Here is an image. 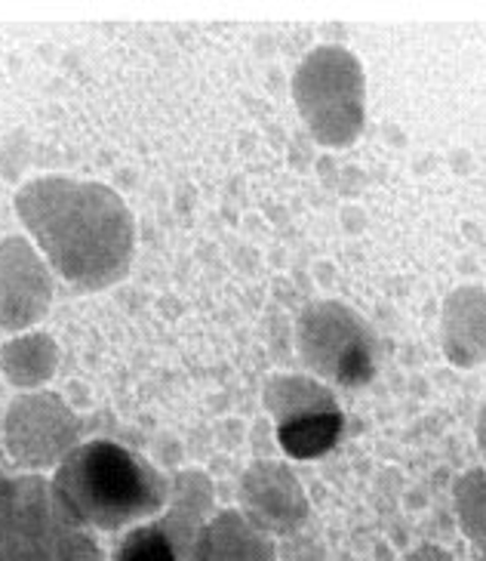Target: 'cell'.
Returning <instances> with one entry per match:
<instances>
[{"instance_id":"7","label":"cell","mask_w":486,"mask_h":561,"mask_svg":"<svg viewBox=\"0 0 486 561\" xmlns=\"http://www.w3.org/2000/svg\"><path fill=\"white\" fill-rule=\"evenodd\" d=\"M455 506H459V518H462L465 534L477 543H486V479L471 476L468 481H462Z\"/></svg>"},{"instance_id":"4","label":"cell","mask_w":486,"mask_h":561,"mask_svg":"<svg viewBox=\"0 0 486 561\" xmlns=\"http://www.w3.org/2000/svg\"><path fill=\"white\" fill-rule=\"evenodd\" d=\"M192 561H277V549L265 530L228 510L200 528Z\"/></svg>"},{"instance_id":"6","label":"cell","mask_w":486,"mask_h":561,"mask_svg":"<svg viewBox=\"0 0 486 561\" xmlns=\"http://www.w3.org/2000/svg\"><path fill=\"white\" fill-rule=\"evenodd\" d=\"M114 561H188L178 549L173 534L161 522L139 525L124 534V540L114 549Z\"/></svg>"},{"instance_id":"3","label":"cell","mask_w":486,"mask_h":561,"mask_svg":"<svg viewBox=\"0 0 486 561\" xmlns=\"http://www.w3.org/2000/svg\"><path fill=\"white\" fill-rule=\"evenodd\" d=\"M243 510L246 522H253L265 534H292L302 528L309 503L284 466H253V472L243 481Z\"/></svg>"},{"instance_id":"9","label":"cell","mask_w":486,"mask_h":561,"mask_svg":"<svg viewBox=\"0 0 486 561\" xmlns=\"http://www.w3.org/2000/svg\"><path fill=\"white\" fill-rule=\"evenodd\" d=\"M277 561H324V549L314 540L296 537L290 543H284V552L277 556Z\"/></svg>"},{"instance_id":"11","label":"cell","mask_w":486,"mask_h":561,"mask_svg":"<svg viewBox=\"0 0 486 561\" xmlns=\"http://www.w3.org/2000/svg\"><path fill=\"white\" fill-rule=\"evenodd\" d=\"M0 561H7V559H3V556H0Z\"/></svg>"},{"instance_id":"2","label":"cell","mask_w":486,"mask_h":561,"mask_svg":"<svg viewBox=\"0 0 486 561\" xmlns=\"http://www.w3.org/2000/svg\"><path fill=\"white\" fill-rule=\"evenodd\" d=\"M44 481L19 479L0 484V556L7 561H53L62 534Z\"/></svg>"},{"instance_id":"10","label":"cell","mask_w":486,"mask_h":561,"mask_svg":"<svg viewBox=\"0 0 486 561\" xmlns=\"http://www.w3.org/2000/svg\"><path fill=\"white\" fill-rule=\"evenodd\" d=\"M406 561H453L450 559V552H443L438 546H421L416 552H409V559Z\"/></svg>"},{"instance_id":"8","label":"cell","mask_w":486,"mask_h":561,"mask_svg":"<svg viewBox=\"0 0 486 561\" xmlns=\"http://www.w3.org/2000/svg\"><path fill=\"white\" fill-rule=\"evenodd\" d=\"M53 561H105V556L99 552V546L83 530L62 528Z\"/></svg>"},{"instance_id":"5","label":"cell","mask_w":486,"mask_h":561,"mask_svg":"<svg viewBox=\"0 0 486 561\" xmlns=\"http://www.w3.org/2000/svg\"><path fill=\"white\" fill-rule=\"evenodd\" d=\"M342 423L345 420L336 411L333 398L299 404V408L277 416V442L292 460H314L336 447Z\"/></svg>"},{"instance_id":"1","label":"cell","mask_w":486,"mask_h":561,"mask_svg":"<svg viewBox=\"0 0 486 561\" xmlns=\"http://www.w3.org/2000/svg\"><path fill=\"white\" fill-rule=\"evenodd\" d=\"M49 496L66 528L120 530L158 515L170 500V481L130 447L96 438L62 460Z\"/></svg>"}]
</instances>
